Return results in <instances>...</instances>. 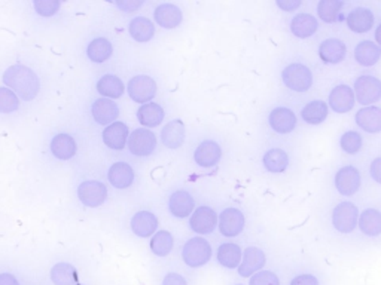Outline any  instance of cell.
Segmentation results:
<instances>
[{
	"mask_svg": "<svg viewBox=\"0 0 381 285\" xmlns=\"http://www.w3.org/2000/svg\"><path fill=\"white\" fill-rule=\"evenodd\" d=\"M78 198L85 207H100L107 198V187L98 180H87L79 185Z\"/></svg>",
	"mask_w": 381,
	"mask_h": 285,
	"instance_id": "7",
	"label": "cell"
},
{
	"mask_svg": "<svg viewBox=\"0 0 381 285\" xmlns=\"http://www.w3.org/2000/svg\"><path fill=\"white\" fill-rule=\"evenodd\" d=\"M347 48L340 39H326L320 43L319 55L322 61L328 64H338L346 58Z\"/></svg>",
	"mask_w": 381,
	"mask_h": 285,
	"instance_id": "25",
	"label": "cell"
},
{
	"mask_svg": "<svg viewBox=\"0 0 381 285\" xmlns=\"http://www.w3.org/2000/svg\"><path fill=\"white\" fill-rule=\"evenodd\" d=\"M355 95L362 106L375 104L381 100V80L374 76H360L355 82Z\"/></svg>",
	"mask_w": 381,
	"mask_h": 285,
	"instance_id": "5",
	"label": "cell"
},
{
	"mask_svg": "<svg viewBox=\"0 0 381 285\" xmlns=\"http://www.w3.org/2000/svg\"><path fill=\"white\" fill-rule=\"evenodd\" d=\"M113 47L112 43L105 38H97L89 42L87 48L88 58L94 62H105L112 57Z\"/></svg>",
	"mask_w": 381,
	"mask_h": 285,
	"instance_id": "35",
	"label": "cell"
},
{
	"mask_svg": "<svg viewBox=\"0 0 381 285\" xmlns=\"http://www.w3.org/2000/svg\"><path fill=\"white\" fill-rule=\"evenodd\" d=\"M173 245H175L173 235L167 231L157 232L151 239V250L153 254L160 257L168 255L170 251L173 250Z\"/></svg>",
	"mask_w": 381,
	"mask_h": 285,
	"instance_id": "38",
	"label": "cell"
},
{
	"mask_svg": "<svg viewBox=\"0 0 381 285\" xmlns=\"http://www.w3.org/2000/svg\"><path fill=\"white\" fill-rule=\"evenodd\" d=\"M283 84L295 91V93H305L313 85V75L312 70L305 67L304 64H289V66L282 73Z\"/></svg>",
	"mask_w": 381,
	"mask_h": 285,
	"instance_id": "2",
	"label": "cell"
},
{
	"mask_svg": "<svg viewBox=\"0 0 381 285\" xmlns=\"http://www.w3.org/2000/svg\"><path fill=\"white\" fill-rule=\"evenodd\" d=\"M375 39H377L378 47L381 48V24L378 25V29H377V32H375Z\"/></svg>",
	"mask_w": 381,
	"mask_h": 285,
	"instance_id": "50",
	"label": "cell"
},
{
	"mask_svg": "<svg viewBox=\"0 0 381 285\" xmlns=\"http://www.w3.org/2000/svg\"><path fill=\"white\" fill-rule=\"evenodd\" d=\"M93 117L100 125H111L115 122V119L120 116V107L111 98H98L94 101L91 107Z\"/></svg>",
	"mask_w": 381,
	"mask_h": 285,
	"instance_id": "14",
	"label": "cell"
},
{
	"mask_svg": "<svg viewBox=\"0 0 381 285\" xmlns=\"http://www.w3.org/2000/svg\"><path fill=\"white\" fill-rule=\"evenodd\" d=\"M76 141L69 134H57L51 140V152L57 159H72L76 155Z\"/></svg>",
	"mask_w": 381,
	"mask_h": 285,
	"instance_id": "26",
	"label": "cell"
},
{
	"mask_svg": "<svg viewBox=\"0 0 381 285\" xmlns=\"http://www.w3.org/2000/svg\"><path fill=\"white\" fill-rule=\"evenodd\" d=\"M162 285H188V282L182 275L171 272V273H167L166 278L162 280Z\"/></svg>",
	"mask_w": 381,
	"mask_h": 285,
	"instance_id": "47",
	"label": "cell"
},
{
	"mask_svg": "<svg viewBox=\"0 0 381 285\" xmlns=\"http://www.w3.org/2000/svg\"><path fill=\"white\" fill-rule=\"evenodd\" d=\"M359 211L351 202H341L332 211V225L341 233H350L358 226Z\"/></svg>",
	"mask_w": 381,
	"mask_h": 285,
	"instance_id": "4",
	"label": "cell"
},
{
	"mask_svg": "<svg viewBox=\"0 0 381 285\" xmlns=\"http://www.w3.org/2000/svg\"><path fill=\"white\" fill-rule=\"evenodd\" d=\"M340 143H341V149L344 152L349 155H355L362 147V137L356 131H347L346 134H342Z\"/></svg>",
	"mask_w": 381,
	"mask_h": 285,
	"instance_id": "41",
	"label": "cell"
},
{
	"mask_svg": "<svg viewBox=\"0 0 381 285\" xmlns=\"http://www.w3.org/2000/svg\"><path fill=\"white\" fill-rule=\"evenodd\" d=\"M244 216L237 208H226L219 217V231L226 238H234L243 232L244 229Z\"/></svg>",
	"mask_w": 381,
	"mask_h": 285,
	"instance_id": "9",
	"label": "cell"
},
{
	"mask_svg": "<svg viewBox=\"0 0 381 285\" xmlns=\"http://www.w3.org/2000/svg\"><path fill=\"white\" fill-rule=\"evenodd\" d=\"M97 91L100 95H103V98H120L124 91V82L115 76V75H105L102 79L97 82Z\"/></svg>",
	"mask_w": 381,
	"mask_h": 285,
	"instance_id": "32",
	"label": "cell"
},
{
	"mask_svg": "<svg viewBox=\"0 0 381 285\" xmlns=\"http://www.w3.org/2000/svg\"><path fill=\"white\" fill-rule=\"evenodd\" d=\"M153 15H155L157 24H160L162 29H176L184 18L182 11L173 3H161L157 6Z\"/></svg>",
	"mask_w": 381,
	"mask_h": 285,
	"instance_id": "18",
	"label": "cell"
},
{
	"mask_svg": "<svg viewBox=\"0 0 381 285\" xmlns=\"http://www.w3.org/2000/svg\"><path fill=\"white\" fill-rule=\"evenodd\" d=\"M317 27H319L317 20L310 14H298L290 23V30L299 39L310 38L317 32Z\"/></svg>",
	"mask_w": 381,
	"mask_h": 285,
	"instance_id": "27",
	"label": "cell"
},
{
	"mask_svg": "<svg viewBox=\"0 0 381 285\" xmlns=\"http://www.w3.org/2000/svg\"><path fill=\"white\" fill-rule=\"evenodd\" d=\"M142 5H143V0H139V2H138V0H125V2H115V6H118L122 12H127V14L135 11V9H139Z\"/></svg>",
	"mask_w": 381,
	"mask_h": 285,
	"instance_id": "44",
	"label": "cell"
},
{
	"mask_svg": "<svg viewBox=\"0 0 381 285\" xmlns=\"http://www.w3.org/2000/svg\"><path fill=\"white\" fill-rule=\"evenodd\" d=\"M359 229L367 236L381 235V213L374 208H368L364 213L359 214Z\"/></svg>",
	"mask_w": 381,
	"mask_h": 285,
	"instance_id": "29",
	"label": "cell"
},
{
	"mask_svg": "<svg viewBox=\"0 0 381 285\" xmlns=\"http://www.w3.org/2000/svg\"><path fill=\"white\" fill-rule=\"evenodd\" d=\"M342 5L344 3L340 0H320L317 5V14L322 18V21L332 24L337 21Z\"/></svg>",
	"mask_w": 381,
	"mask_h": 285,
	"instance_id": "39",
	"label": "cell"
},
{
	"mask_svg": "<svg viewBox=\"0 0 381 285\" xmlns=\"http://www.w3.org/2000/svg\"><path fill=\"white\" fill-rule=\"evenodd\" d=\"M355 58L356 61L364 67H371L374 64L378 62L381 58V48L374 42L364 41L358 43V47L355 49Z\"/></svg>",
	"mask_w": 381,
	"mask_h": 285,
	"instance_id": "28",
	"label": "cell"
},
{
	"mask_svg": "<svg viewBox=\"0 0 381 285\" xmlns=\"http://www.w3.org/2000/svg\"><path fill=\"white\" fill-rule=\"evenodd\" d=\"M3 84L6 88L14 91L18 98L25 101L34 100L41 91V80L38 75L21 64H15V66L6 69L3 73Z\"/></svg>",
	"mask_w": 381,
	"mask_h": 285,
	"instance_id": "1",
	"label": "cell"
},
{
	"mask_svg": "<svg viewBox=\"0 0 381 285\" xmlns=\"http://www.w3.org/2000/svg\"><path fill=\"white\" fill-rule=\"evenodd\" d=\"M371 177L381 185V158H377L371 163Z\"/></svg>",
	"mask_w": 381,
	"mask_h": 285,
	"instance_id": "48",
	"label": "cell"
},
{
	"mask_svg": "<svg viewBox=\"0 0 381 285\" xmlns=\"http://www.w3.org/2000/svg\"><path fill=\"white\" fill-rule=\"evenodd\" d=\"M129 149L135 156H149L157 147V137L146 128H139L131 133L129 139Z\"/></svg>",
	"mask_w": 381,
	"mask_h": 285,
	"instance_id": "8",
	"label": "cell"
},
{
	"mask_svg": "<svg viewBox=\"0 0 381 285\" xmlns=\"http://www.w3.org/2000/svg\"><path fill=\"white\" fill-rule=\"evenodd\" d=\"M265 264V254L257 247H249L244 250L241 264L239 266V273L243 278H250L257 272L262 271Z\"/></svg>",
	"mask_w": 381,
	"mask_h": 285,
	"instance_id": "12",
	"label": "cell"
},
{
	"mask_svg": "<svg viewBox=\"0 0 381 285\" xmlns=\"http://www.w3.org/2000/svg\"><path fill=\"white\" fill-rule=\"evenodd\" d=\"M168 208H170V213L175 217L185 218L189 214H193V211L195 208V202H194V198L190 196L188 192L177 190L170 196Z\"/></svg>",
	"mask_w": 381,
	"mask_h": 285,
	"instance_id": "19",
	"label": "cell"
},
{
	"mask_svg": "<svg viewBox=\"0 0 381 285\" xmlns=\"http://www.w3.org/2000/svg\"><path fill=\"white\" fill-rule=\"evenodd\" d=\"M61 3L58 0H34V11L42 16H52L58 12Z\"/></svg>",
	"mask_w": 381,
	"mask_h": 285,
	"instance_id": "42",
	"label": "cell"
},
{
	"mask_svg": "<svg viewBox=\"0 0 381 285\" xmlns=\"http://www.w3.org/2000/svg\"><path fill=\"white\" fill-rule=\"evenodd\" d=\"M356 95L353 89L347 85H338L332 89L329 95V106L334 112L337 113H347L355 106Z\"/></svg>",
	"mask_w": 381,
	"mask_h": 285,
	"instance_id": "16",
	"label": "cell"
},
{
	"mask_svg": "<svg viewBox=\"0 0 381 285\" xmlns=\"http://www.w3.org/2000/svg\"><path fill=\"white\" fill-rule=\"evenodd\" d=\"M358 126L369 134L381 133V109L380 107H364L355 116Z\"/></svg>",
	"mask_w": 381,
	"mask_h": 285,
	"instance_id": "23",
	"label": "cell"
},
{
	"mask_svg": "<svg viewBox=\"0 0 381 285\" xmlns=\"http://www.w3.org/2000/svg\"><path fill=\"white\" fill-rule=\"evenodd\" d=\"M0 285H20L12 273H0Z\"/></svg>",
	"mask_w": 381,
	"mask_h": 285,
	"instance_id": "49",
	"label": "cell"
},
{
	"mask_svg": "<svg viewBox=\"0 0 381 285\" xmlns=\"http://www.w3.org/2000/svg\"><path fill=\"white\" fill-rule=\"evenodd\" d=\"M276 5L285 12H294L301 6V0H276Z\"/></svg>",
	"mask_w": 381,
	"mask_h": 285,
	"instance_id": "45",
	"label": "cell"
},
{
	"mask_svg": "<svg viewBox=\"0 0 381 285\" xmlns=\"http://www.w3.org/2000/svg\"><path fill=\"white\" fill-rule=\"evenodd\" d=\"M217 262L226 269H235L241 264V248L237 244H222L217 248Z\"/></svg>",
	"mask_w": 381,
	"mask_h": 285,
	"instance_id": "31",
	"label": "cell"
},
{
	"mask_svg": "<svg viewBox=\"0 0 381 285\" xmlns=\"http://www.w3.org/2000/svg\"><path fill=\"white\" fill-rule=\"evenodd\" d=\"M249 285H280L279 277L271 271H259L250 277Z\"/></svg>",
	"mask_w": 381,
	"mask_h": 285,
	"instance_id": "43",
	"label": "cell"
},
{
	"mask_svg": "<svg viewBox=\"0 0 381 285\" xmlns=\"http://www.w3.org/2000/svg\"><path fill=\"white\" fill-rule=\"evenodd\" d=\"M347 27L355 33H367L373 29L374 15L367 8H356L347 15Z\"/></svg>",
	"mask_w": 381,
	"mask_h": 285,
	"instance_id": "24",
	"label": "cell"
},
{
	"mask_svg": "<svg viewBox=\"0 0 381 285\" xmlns=\"http://www.w3.org/2000/svg\"><path fill=\"white\" fill-rule=\"evenodd\" d=\"M127 91H129L130 98L135 101V103L148 104V101H151L157 94V84L152 78L146 75H139L134 76L129 82Z\"/></svg>",
	"mask_w": 381,
	"mask_h": 285,
	"instance_id": "6",
	"label": "cell"
},
{
	"mask_svg": "<svg viewBox=\"0 0 381 285\" xmlns=\"http://www.w3.org/2000/svg\"><path fill=\"white\" fill-rule=\"evenodd\" d=\"M161 141L168 149H179L185 141V124L180 119L168 122L161 131Z\"/></svg>",
	"mask_w": 381,
	"mask_h": 285,
	"instance_id": "21",
	"label": "cell"
},
{
	"mask_svg": "<svg viewBox=\"0 0 381 285\" xmlns=\"http://www.w3.org/2000/svg\"><path fill=\"white\" fill-rule=\"evenodd\" d=\"M20 107V98L6 87L0 88V113H12Z\"/></svg>",
	"mask_w": 381,
	"mask_h": 285,
	"instance_id": "40",
	"label": "cell"
},
{
	"mask_svg": "<svg viewBox=\"0 0 381 285\" xmlns=\"http://www.w3.org/2000/svg\"><path fill=\"white\" fill-rule=\"evenodd\" d=\"M103 141L113 150H122L129 143V126L124 122H113L103 131Z\"/></svg>",
	"mask_w": 381,
	"mask_h": 285,
	"instance_id": "17",
	"label": "cell"
},
{
	"mask_svg": "<svg viewBox=\"0 0 381 285\" xmlns=\"http://www.w3.org/2000/svg\"><path fill=\"white\" fill-rule=\"evenodd\" d=\"M182 257L189 268H199L212 259V247L204 238H190L184 245Z\"/></svg>",
	"mask_w": 381,
	"mask_h": 285,
	"instance_id": "3",
	"label": "cell"
},
{
	"mask_svg": "<svg viewBox=\"0 0 381 285\" xmlns=\"http://www.w3.org/2000/svg\"><path fill=\"white\" fill-rule=\"evenodd\" d=\"M216 225H217V216L215 211L208 207L197 208L189 220L190 229H193V231L198 235L212 233L215 231Z\"/></svg>",
	"mask_w": 381,
	"mask_h": 285,
	"instance_id": "11",
	"label": "cell"
},
{
	"mask_svg": "<svg viewBox=\"0 0 381 285\" xmlns=\"http://www.w3.org/2000/svg\"><path fill=\"white\" fill-rule=\"evenodd\" d=\"M290 285H319V281H317L316 277L310 273H304V275H298L290 282Z\"/></svg>",
	"mask_w": 381,
	"mask_h": 285,
	"instance_id": "46",
	"label": "cell"
},
{
	"mask_svg": "<svg viewBox=\"0 0 381 285\" xmlns=\"http://www.w3.org/2000/svg\"><path fill=\"white\" fill-rule=\"evenodd\" d=\"M270 126L279 134H289L295 130L296 116L287 107H277L270 113Z\"/></svg>",
	"mask_w": 381,
	"mask_h": 285,
	"instance_id": "15",
	"label": "cell"
},
{
	"mask_svg": "<svg viewBox=\"0 0 381 285\" xmlns=\"http://www.w3.org/2000/svg\"><path fill=\"white\" fill-rule=\"evenodd\" d=\"M107 179L111 185L116 189H127L133 185L134 171L129 163L116 162L113 163L107 172Z\"/></svg>",
	"mask_w": 381,
	"mask_h": 285,
	"instance_id": "22",
	"label": "cell"
},
{
	"mask_svg": "<svg viewBox=\"0 0 381 285\" xmlns=\"http://www.w3.org/2000/svg\"><path fill=\"white\" fill-rule=\"evenodd\" d=\"M237 285H241V284H237Z\"/></svg>",
	"mask_w": 381,
	"mask_h": 285,
	"instance_id": "52",
	"label": "cell"
},
{
	"mask_svg": "<svg viewBox=\"0 0 381 285\" xmlns=\"http://www.w3.org/2000/svg\"><path fill=\"white\" fill-rule=\"evenodd\" d=\"M158 227V218L149 211H139L131 218V229L139 238H149Z\"/></svg>",
	"mask_w": 381,
	"mask_h": 285,
	"instance_id": "20",
	"label": "cell"
},
{
	"mask_svg": "<svg viewBox=\"0 0 381 285\" xmlns=\"http://www.w3.org/2000/svg\"><path fill=\"white\" fill-rule=\"evenodd\" d=\"M222 149L216 141L206 140L194 152V161L202 168H212L221 161Z\"/></svg>",
	"mask_w": 381,
	"mask_h": 285,
	"instance_id": "13",
	"label": "cell"
},
{
	"mask_svg": "<svg viewBox=\"0 0 381 285\" xmlns=\"http://www.w3.org/2000/svg\"><path fill=\"white\" fill-rule=\"evenodd\" d=\"M129 30L134 41L144 43V42H149L153 38V34H155V25H153L152 21L148 20V18L138 16L130 23Z\"/></svg>",
	"mask_w": 381,
	"mask_h": 285,
	"instance_id": "33",
	"label": "cell"
},
{
	"mask_svg": "<svg viewBox=\"0 0 381 285\" xmlns=\"http://www.w3.org/2000/svg\"><path fill=\"white\" fill-rule=\"evenodd\" d=\"M76 285H83V284H76Z\"/></svg>",
	"mask_w": 381,
	"mask_h": 285,
	"instance_id": "51",
	"label": "cell"
},
{
	"mask_svg": "<svg viewBox=\"0 0 381 285\" xmlns=\"http://www.w3.org/2000/svg\"><path fill=\"white\" fill-rule=\"evenodd\" d=\"M289 165V156L282 149H271L264 155V167L270 172H283Z\"/></svg>",
	"mask_w": 381,
	"mask_h": 285,
	"instance_id": "37",
	"label": "cell"
},
{
	"mask_svg": "<svg viewBox=\"0 0 381 285\" xmlns=\"http://www.w3.org/2000/svg\"><path fill=\"white\" fill-rule=\"evenodd\" d=\"M301 116L307 124L310 125H319L322 124L326 117H328V106L320 100L312 101L308 103L301 112Z\"/></svg>",
	"mask_w": 381,
	"mask_h": 285,
	"instance_id": "36",
	"label": "cell"
},
{
	"mask_svg": "<svg viewBox=\"0 0 381 285\" xmlns=\"http://www.w3.org/2000/svg\"><path fill=\"white\" fill-rule=\"evenodd\" d=\"M335 187L344 196H353L360 187V172L355 167H342L335 176Z\"/></svg>",
	"mask_w": 381,
	"mask_h": 285,
	"instance_id": "10",
	"label": "cell"
},
{
	"mask_svg": "<svg viewBox=\"0 0 381 285\" xmlns=\"http://www.w3.org/2000/svg\"><path fill=\"white\" fill-rule=\"evenodd\" d=\"M51 281L54 285H76L78 271L70 263H57L51 269Z\"/></svg>",
	"mask_w": 381,
	"mask_h": 285,
	"instance_id": "34",
	"label": "cell"
},
{
	"mask_svg": "<svg viewBox=\"0 0 381 285\" xmlns=\"http://www.w3.org/2000/svg\"><path fill=\"white\" fill-rule=\"evenodd\" d=\"M138 119L143 126L155 128L160 126L161 122L164 121V110L157 103L143 104L138 110Z\"/></svg>",
	"mask_w": 381,
	"mask_h": 285,
	"instance_id": "30",
	"label": "cell"
}]
</instances>
